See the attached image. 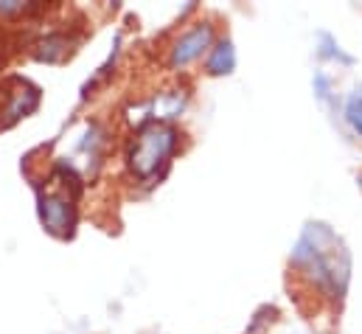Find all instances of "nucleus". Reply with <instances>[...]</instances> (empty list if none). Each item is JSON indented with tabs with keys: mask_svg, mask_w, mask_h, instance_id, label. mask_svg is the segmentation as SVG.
Listing matches in <instances>:
<instances>
[{
	"mask_svg": "<svg viewBox=\"0 0 362 334\" xmlns=\"http://www.w3.org/2000/svg\"><path fill=\"white\" fill-rule=\"evenodd\" d=\"M292 264L298 267L300 275L309 278V284L320 295H326L332 301L343 298V292L349 287L351 261H349L343 242L326 225H309L300 234L295 253H292Z\"/></svg>",
	"mask_w": 362,
	"mask_h": 334,
	"instance_id": "f257e3e1",
	"label": "nucleus"
},
{
	"mask_svg": "<svg viewBox=\"0 0 362 334\" xmlns=\"http://www.w3.org/2000/svg\"><path fill=\"white\" fill-rule=\"evenodd\" d=\"M180 146V132L172 124H160V121H146L138 127L132 144H129V171L149 183L155 177H160L166 166L172 163L175 152Z\"/></svg>",
	"mask_w": 362,
	"mask_h": 334,
	"instance_id": "f03ea898",
	"label": "nucleus"
},
{
	"mask_svg": "<svg viewBox=\"0 0 362 334\" xmlns=\"http://www.w3.org/2000/svg\"><path fill=\"white\" fill-rule=\"evenodd\" d=\"M40 219L54 236H71L76 225V205L68 188H48L40 194Z\"/></svg>",
	"mask_w": 362,
	"mask_h": 334,
	"instance_id": "7ed1b4c3",
	"label": "nucleus"
},
{
	"mask_svg": "<svg viewBox=\"0 0 362 334\" xmlns=\"http://www.w3.org/2000/svg\"><path fill=\"white\" fill-rule=\"evenodd\" d=\"M214 25L211 23H194L191 28H185L180 37L175 40L172 51H169V65L172 68H185L191 62H197L202 54L211 51L214 45Z\"/></svg>",
	"mask_w": 362,
	"mask_h": 334,
	"instance_id": "20e7f679",
	"label": "nucleus"
},
{
	"mask_svg": "<svg viewBox=\"0 0 362 334\" xmlns=\"http://www.w3.org/2000/svg\"><path fill=\"white\" fill-rule=\"evenodd\" d=\"M37 107V90L31 84L25 82H17V90L8 93V101L3 107V124H14L17 118H23L25 113H31Z\"/></svg>",
	"mask_w": 362,
	"mask_h": 334,
	"instance_id": "39448f33",
	"label": "nucleus"
},
{
	"mask_svg": "<svg viewBox=\"0 0 362 334\" xmlns=\"http://www.w3.org/2000/svg\"><path fill=\"white\" fill-rule=\"evenodd\" d=\"M236 65V51H233V42L230 40H216L208 51V59H205V68L211 76H222V74H230Z\"/></svg>",
	"mask_w": 362,
	"mask_h": 334,
	"instance_id": "423d86ee",
	"label": "nucleus"
},
{
	"mask_svg": "<svg viewBox=\"0 0 362 334\" xmlns=\"http://www.w3.org/2000/svg\"><path fill=\"white\" fill-rule=\"evenodd\" d=\"M68 45H71V40H68L65 34H51V37H45V40L40 42L37 57L45 59V62H59V59L68 57V51H71Z\"/></svg>",
	"mask_w": 362,
	"mask_h": 334,
	"instance_id": "0eeeda50",
	"label": "nucleus"
},
{
	"mask_svg": "<svg viewBox=\"0 0 362 334\" xmlns=\"http://www.w3.org/2000/svg\"><path fill=\"white\" fill-rule=\"evenodd\" d=\"M346 118L349 124L354 127V132L362 135V87H357L351 96H349V104H346Z\"/></svg>",
	"mask_w": 362,
	"mask_h": 334,
	"instance_id": "6e6552de",
	"label": "nucleus"
}]
</instances>
